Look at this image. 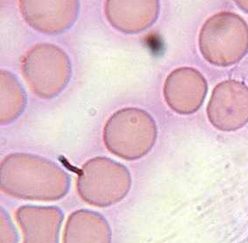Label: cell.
<instances>
[{"label": "cell", "instance_id": "6da1fadb", "mask_svg": "<svg viewBox=\"0 0 248 243\" xmlns=\"http://www.w3.org/2000/svg\"><path fill=\"white\" fill-rule=\"evenodd\" d=\"M0 187L7 195L21 199L56 201L69 193L70 177L43 156L13 153L1 162Z\"/></svg>", "mask_w": 248, "mask_h": 243}, {"label": "cell", "instance_id": "7a4b0ae2", "mask_svg": "<svg viewBox=\"0 0 248 243\" xmlns=\"http://www.w3.org/2000/svg\"><path fill=\"white\" fill-rule=\"evenodd\" d=\"M157 134L156 122L150 113L137 107H125L117 111L106 121L103 139L111 154L134 161L150 152Z\"/></svg>", "mask_w": 248, "mask_h": 243}, {"label": "cell", "instance_id": "3957f363", "mask_svg": "<svg viewBox=\"0 0 248 243\" xmlns=\"http://www.w3.org/2000/svg\"><path fill=\"white\" fill-rule=\"evenodd\" d=\"M198 45L202 57L211 65H236L248 52V24L234 13L214 14L202 25Z\"/></svg>", "mask_w": 248, "mask_h": 243}, {"label": "cell", "instance_id": "277c9868", "mask_svg": "<svg viewBox=\"0 0 248 243\" xmlns=\"http://www.w3.org/2000/svg\"><path fill=\"white\" fill-rule=\"evenodd\" d=\"M132 186L128 169L106 156H97L83 163L79 171L77 189L89 205L108 207L127 196Z\"/></svg>", "mask_w": 248, "mask_h": 243}, {"label": "cell", "instance_id": "5b68a950", "mask_svg": "<svg viewBox=\"0 0 248 243\" xmlns=\"http://www.w3.org/2000/svg\"><path fill=\"white\" fill-rule=\"evenodd\" d=\"M21 70L32 92L44 99L58 96L72 77L69 55L51 43H39L29 49L22 60Z\"/></svg>", "mask_w": 248, "mask_h": 243}, {"label": "cell", "instance_id": "8992f818", "mask_svg": "<svg viewBox=\"0 0 248 243\" xmlns=\"http://www.w3.org/2000/svg\"><path fill=\"white\" fill-rule=\"evenodd\" d=\"M212 126L224 132L242 129L248 123V86L238 80H226L213 89L207 106Z\"/></svg>", "mask_w": 248, "mask_h": 243}, {"label": "cell", "instance_id": "52a82bcc", "mask_svg": "<svg viewBox=\"0 0 248 243\" xmlns=\"http://www.w3.org/2000/svg\"><path fill=\"white\" fill-rule=\"evenodd\" d=\"M18 7L31 28L42 33L58 34L77 21L80 3L78 0H20Z\"/></svg>", "mask_w": 248, "mask_h": 243}, {"label": "cell", "instance_id": "ba28073f", "mask_svg": "<svg viewBox=\"0 0 248 243\" xmlns=\"http://www.w3.org/2000/svg\"><path fill=\"white\" fill-rule=\"evenodd\" d=\"M208 92L205 78L191 67L175 69L167 77L163 95L171 110L179 114H192L202 106Z\"/></svg>", "mask_w": 248, "mask_h": 243}, {"label": "cell", "instance_id": "9c48e42d", "mask_svg": "<svg viewBox=\"0 0 248 243\" xmlns=\"http://www.w3.org/2000/svg\"><path fill=\"white\" fill-rule=\"evenodd\" d=\"M105 14L109 23L124 33H139L152 27L160 14L157 0H108Z\"/></svg>", "mask_w": 248, "mask_h": 243}, {"label": "cell", "instance_id": "30bf717a", "mask_svg": "<svg viewBox=\"0 0 248 243\" xmlns=\"http://www.w3.org/2000/svg\"><path fill=\"white\" fill-rule=\"evenodd\" d=\"M16 219L23 232V243H59L64 220L59 207L26 205L17 210Z\"/></svg>", "mask_w": 248, "mask_h": 243}, {"label": "cell", "instance_id": "8fae6325", "mask_svg": "<svg viewBox=\"0 0 248 243\" xmlns=\"http://www.w3.org/2000/svg\"><path fill=\"white\" fill-rule=\"evenodd\" d=\"M110 243V225L99 212L81 209L69 216L63 233V243Z\"/></svg>", "mask_w": 248, "mask_h": 243}, {"label": "cell", "instance_id": "7c38bea8", "mask_svg": "<svg viewBox=\"0 0 248 243\" xmlns=\"http://www.w3.org/2000/svg\"><path fill=\"white\" fill-rule=\"evenodd\" d=\"M1 124L14 122L22 114L28 103L27 94L22 84L14 73L1 70Z\"/></svg>", "mask_w": 248, "mask_h": 243}, {"label": "cell", "instance_id": "4fadbf2b", "mask_svg": "<svg viewBox=\"0 0 248 243\" xmlns=\"http://www.w3.org/2000/svg\"><path fill=\"white\" fill-rule=\"evenodd\" d=\"M18 235L7 211L1 208V243H18Z\"/></svg>", "mask_w": 248, "mask_h": 243}, {"label": "cell", "instance_id": "5bb4252c", "mask_svg": "<svg viewBox=\"0 0 248 243\" xmlns=\"http://www.w3.org/2000/svg\"><path fill=\"white\" fill-rule=\"evenodd\" d=\"M236 4L239 8L248 14V1H236Z\"/></svg>", "mask_w": 248, "mask_h": 243}]
</instances>
